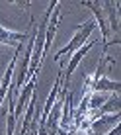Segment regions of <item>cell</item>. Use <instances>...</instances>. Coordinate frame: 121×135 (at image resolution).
<instances>
[{"mask_svg": "<svg viewBox=\"0 0 121 135\" xmlns=\"http://www.w3.org/2000/svg\"><path fill=\"white\" fill-rule=\"evenodd\" d=\"M96 30V22L94 20H90V22H86V24H82V26H78V30L74 31V35H72V39L68 41V45H64L63 49L59 51L57 55H55V59H59L63 57V55H72L74 51H78L82 47V45L88 41V37L92 35V31Z\"/></svg>", "mask_w": 121, "mask_h": 135, "instance_id": "obj_1", "label": "cell"}, {"mask_svg": "<svg viewBox=\"0 0 121 135\" xmlns=\"http://www.w3.org/2000/svg\"><path fill=\"white\" fill-rule=\"evenodd\" d=\"M96 43H98V39L86 41V43L82 45L80 49H78V51H74V53L70 55V59H68V67H67V69H64V71H63V76L67 78V80H68V78H70V74H72L74 71H76V67H78V65H80V61H82V59L86 57V53H88V51H90L92 47H94Z\"/></svg>", "mask_w": 121, "mask_h": 135, "instance_id": "obj_2", "label": "cell"}, {"mask_svg": "<svg viewBox=\"0 0 121 135\" xmlns=\"http://www.w3.org/2000/svg\"><path fill=\"white\" fill-rule=\"evenodd\" d=\"M20 49H22V43L18 45L16 51H14V57H12L10 65H8V69H6V73H4V76H2V82H0V108H2V102H4V98H6L8 88H10V82H12V78H14L16 63H18V57H20Z\"/></svg>", "mask_w": 121, "mask_h": 135, "instance_id": "obj_3", "label": "cell"}, {"mask_svg": "<svg viewBox=\"0 0 121 135\" xmlns=\"http://www.w3.org/2000/svg\"><path fill=\"white\" fill-rule=\"evenodd\" d=\"M29 37V31H14V30H8V27L0 26V45H20Z\"/></svg>", "mask_w": 121, "mask_h": 135, "instance_id": "obj_4", "label": "cell"}, {"mask_svg": "<svg viewBox=\"0 0 121 135\" xmlns=\"http://www.w3.org/2000/svg\"><path fill=\"white\" fill-rule=\"evenodd\" d=\"M35 80H37V76H29V78H27V82L24 84V88H22V94H20V98H18V102H16V119L22 115V110H26V108H24L26 102L31 98V94H33V90H35Z\"/></svg>", "mask_w": 121, "mask_h": 135, "instance_id": "obj_5", "label": "cell"}, {"mask_svg": "<svg viewBox=\"0 0 121 135\" xmlns=\"http://www.w3.org/2000/svg\"><path fill=\"white\" fill-rule=\"evenodd\" d=\"M35 106H37V92L33 90V94H31V98L27 100V108H26V118H24V123H22V129L18 135H26L27 129H29L31 125V119H33V114H35Z\"/></svg>", "mask_w": 121, "mask_h": 135, "instance_id": "obj_6", "label": "cell"}, {"mask_svg": "<svg viewBox=\"0 0 121 135\" xmlns=\"http://www.w3.org/2000/svg\"><path fill=\"white\" fill-rule=\"evenodd\" d=\"M82 6L90 8V10L94 12V16H96V22H98V24H100V27H102V35H104V39H108V33H109V30H108V24H105V18H104V12H102V6H100V2H82Z\"/></svg>", "mask_w": 121, "mask_h": 135, "instance_id": "obj_7", "label": "cell"}, {"mask_svg": "<svg viewBox=\"0 0 121 135\" xmlns=\"http://www.w3.org/2000/svg\"><path fill=\"white\" fill-rule=\"evenodd\" d=\"M105 135H119V125H115V127L111 129L109 133H105Z\"/></svg>", "mask_w": 121, "mask_h": 135, "instance_id": "obj_8", "label": "cell"}]
</instances>
